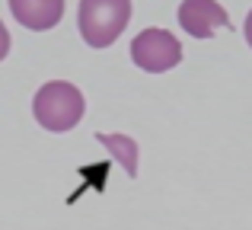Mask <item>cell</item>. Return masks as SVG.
I'll list each match as a JSON object with an SVG mask.
<instances>
[{"instance_id":"cell-3","label":"cell","mask_w":252,"mask_h":230,"mask_svg":"<svg viewBox=\"0 0 252 230\" xmlns=\"http://www.w3.org/2000/svg\"><path fill=\"white\" fill-rule=\"evenodd\" d=\"M131 61L147 74H163L182 61V45L166 29H144L131 42Z\"/></svg>"},{"instance_id":"cell-5","label":"cell","mask_w":252,"mask_h":230,"mask_svg":"<svg viewBox=\"0 0 252 230\" xmlns=\"http://www.w3.org/2000/svg\"><path fill=\"white\" fill-rule=\"evenodd\" d=\"M10 13L26 29H55L64 16V0H10Z\"/></svg>"},{"instance_id":"cell-6","label":"cell","mask_w":252,"mask_h":230,"mask_svg":"<svg viewBox=\"0 0 252 230\" xmlns=\"http://www.w3.org/2000/svg\"><path fill=\"white\" fill-rule=\"evenodd\" d=\"M96 141L105 144V147L112 150V157L125 166V173L134 179V176H137V141H134V137H128V134H105V131H99Z\"/></svg>"},{"instance_id":"cell-2","label":"cell","mask_w":252,"mask_h":230,"mask_svg":"<svg viewBox=\"0 0 252 230\" xmlns=\"http://www.w3.org/2000/svg\"><path fill=\"white\" fill-rule=\"evenodd\" d=\"M131 19V0H80L77 29L93 48H105L125 32Z\"/></svg>"},{"instance_id":"cell-8","label":"cell","mask_w":252,"mask_h":230,"mask_svg":"<svg viewBox=\"0 0 252 230\" xmlns=\"http://www.w3.org/2000/svg\"><path fill=\"white\" fill-rule=\"evenodd\" d=\"M243 32H246V42H249V48H252V10H249V16H246V29H243Z\"/></svg>"},{"instance_id":"cell-1","label":"cell","mask_w":252,"mask_h":230,"mask_svg":"<svg viewBox=\"0 0 252 230\" xmlns=\"http://www.w3.org/2000/svg\"><path fill=\"white\" fill-rule=\"evenodd\" d=\"M83 109H86L83 93L67 80L45 83L35 93V99H32V115H35V122L42 125L45 131H55V134H64V131L74 128L83 118Z\"/></svg>"},{"instance_id":"cell-4","label":"cell","mask_w":252,"mask_h":230,"mask_svg":"<svg viewBox=\"0 0 252 230\" xmlns=\"http://www.w3.org/2000/svg\"><path fill=\"white\" fill-rule=\"evenodd\" d=\"M179 26L195 38H211L214 29L230 26V16L217 0H182V6H179Z\"/></svg>"},{"instance_id":"cell-7","label":"cell","mask_w":252,"mask_h":230,"mask_svg":"<svg viewBox=\"0 0 252 230\" xmlns=\"http://www.w3.org/2000/svg\"><path fill=\"white\" fill-rule=\"evenodd\" d=\"M10 55V32H6V26L0 23V61Z\"/></svg>"}]
</instances>
